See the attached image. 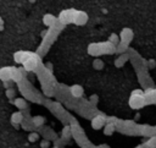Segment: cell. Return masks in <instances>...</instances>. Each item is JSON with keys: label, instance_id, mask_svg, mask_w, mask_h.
Segmentation results:
<instances>
[{"label": "cell", "instance_id": "cell-1", "mask_svg": "<svg viewBox=\"0 0 156 148\" xmlns=\"http://www.w3.org/2000/svg\"><path fill=\"white\" fill-rule=\"evenodd\" d=\"M76 12V10H64L60 16H59V21L62 25H66V23H70V22H73V15Z\"/></svg>", "mask_w": 156, "mask_h": 148}, {"label": "cell", "instance_id": "cell-2", "mask_svg": "<svg viewBox=\"0 0 156 148\" xmlns=\"http://www.w3.org/2000/svg\"><path fill=\"white\" fill-rule=\"evenodd\" d=\"M88 21V15L84 11H76L73 15V23L78 26H83Z\"/></svg>", "mask_w": 156, "mask_h": 148}, {"label": "cell", "instance_id": "cell-3", "mask_svg": "<svg viewBox=\"0 0 156 148\" xmlns=\"http://www.w3.org/2000/svg\"><path fill=\"white\" fill-rule=\"evenodd\" d=\"M144 103H147V102H145L144 94L143 95H131L129 105H131L132 108H140V106L144 105Z\"/></svg>", "mask_w": 156, "mask_h": 148}, {"label": "cell", "instance_id": "cell-4", "mask_svg": "<svg viewBox=\"0 0 156 148\" xmlns=\"http://www.w3.org/2000/svg\"><path fill=\"white\" fill-rule=\"evenodd\" d=\"M119 38H121V42L124 44H129L131 40L133 39V31L131 28H123L121 34H119Z\"/></svg>", "mask_w": 156, "mask_h": 148}, {"label": "cell", "instance_id": "cell-5", "mask_svg": "<svg viewBox=\"0 0 156 148\" xmlns=\"http://www.w3.org/2000/svg\"><path fill=\"white\" fill-rule=\"evenodd\" d=\"M100 48H101V53L102 54H111V53L116 52V45L112 44L110 40H109V42L100 43Z\"/></svg>", "mask_w": 156, "mask_h": 148}, {"label": "cell", "instance_id": "cell-6", "mask_svg": "<svg viewBox=\"0 0 156 148\" xmlns=\"http://www.w3.org/2000/svg\"><path fill=\"white\" fill-rule=\"evenodd\" d=\"M104 125H105V118L101 116V115H98V116H95V118L92 120V127L94 130L101 129Z\"/></svg>", "mask_w": 156, "mask_h": 148}, {"label": "cell", "instance_id": "cell-7", "mask_svg": "<svg viewBox=\"0 0 156 148\" xmlns=\"http://www.w3.org/2000/svg\"><path fill=\"white\" fill-rule=\"evenodd\" d=\"M88 53H89L90 55H94V57L102 54L101 53V48H100V43H92V44H89V47H88Z\"/></svg>", "mask_w": 156, "mask_h": 148}, {"label": "cell", "instance_id": "cell-8", "mask_svg": "<svg viewBox=\"0 0 156 148\" xmlns=\"http://www.w3.org/2000/svg\"><path fill=\"white\" fill-rule=\"evenodd\" d=\"M56 21H58V18H56L54 15H51V14H46L44 15V17H43V22L45 26H48V27H53L54 25L56 23Z\"/></svg>", "mask_w": 156, "mask_h": 148}, {"label": "cell", "instance_id": "cell-9", "mask_svg": "<svg viewBox=\"0 0 156 148\" xmlns=\"http://www.w3.org/2000/svg\"><path fill=\"white\" fill-rule=\"evenodd\" d=\"M23 65H24V68L27 69V70H33L35 66H37V59H35V57L32 54V55H31V57L23 63Z\"/></svg>", "mask_w": 156, "mask_h": 148}, {"label": "cell", "instance_id": "cell-10", "mask_svg": "<svg viewBox=\"0 0 156 148\" xmlns=\"http://www.w3.org/2000/svg\"><path fill=\"white\" fill-rule=\"evenodd\" d=\"M32 53H27V52H17L15 54V60L17 61V63H24L26 60H27Z\"/></svg>", "mask_w": 156, "mask_h": 148}, {"label": "cell", "instance_id": "cell-11", "mask_svg": "<svg viewBox=\"0 0 156 148\" xmlns=\"http://www.w3.org/2000/svg\"><path fill=\"white\" fill-rule=\"evenodd\" d=\"M71 94L73 95V97H76V98H79V97H82L83 95V87L82 86H79V85H73L71 87Z\"/></svg>", "mask_w": 156, "mask_h": 148}, {"label": "cell", "instance_id": "cell-12", "mask_svg": "<svg viewBox=\"0 0 156 148\" xmlns=\"http://www.w3.org/2000/svg\"><path fill=\"white\" fill-rule=\"evenodd\" d=\"M22 120H23V115H22V113H20V111H17V113H14L11 115V122H12V124H15V125H17V124H20V122H22Z\"/></svg>", "mask_w": 156, "mask_h": 148}, {"label": "cell", "instance_id": "cell-13", "mask_svg": "<svg viewBox=\"0 0 156 148\" xmlns=\"http://www.w3.org/2000/svg\"><path fill=\"white\" fill-rule=\"evenodd\" d=\"M128 60V57L126 54H122L121 57H118L116 60H115V66L116 68H121V66H123L124 65V63Z\"/></svg>", "mask_w": 156, "mask_h": 148}, {"label": "cell", "instance_id": "cell-14", "mask_svg": "<svg viewBox=\"0 0 156 148\" xmlns=\"http://www.w3.org/2000/svg\"><path fill=\"white\" fill-rule=\"evenodd\" d=\"M14 104L16 105L17 108H20V109H24L26 106H27V103H26V100L23 98H16V99H15V103Z\"/></svg>", "mask_w": 156, "mask_h": 148}, {"label": "cell", "instance_id": "cell-15", "mask_svg": "<svg viewBox=\"0 0 156 148\" xmlns=\"http://www.w3.org/2000/svg\"><path fill=\"white\" fill-rule=\"evenodd\" d=\"M113 131H115V125L113 124H107L105 126V130H104V134H105L106 136H110L113 134Z\"/></svg>", "mask_w": 156, "mask_h": 148}, {"label": "cell", "instance_id": "cell-16", "mask_svg": "<svg viewBox=\"0 0 156 148\" xmlns=\"http://www.w3.org/2000/svg\"><path fill=\"white\" fill-rule=\"evenodd\" d=\"M44 121H45V119L43 118V116H34L33 120H32V122L34 124V126H40V125H43V124H44Z\"/></svg>", "mask_w": 156, "mask_h": 148}, {"label": "cell", "instance_id": "cell-17", "mask_svg": "<svg viewBox=\"0 0 156 148\" xmlns=\"http://www.w3.org/2000/svg\"><path fill=\"white\" fill-rule=\"evenodd\" d=\"M93 68H94L95 70H101V69L104 68L102 60H100V59H95L94 61H93Z\"/></svg>", "mask_w": 156, "mask_h": 148}, {"label": "cell", "instance_id": "cell-18", "mask_svg": "<svg viewBox=\"0 0 156 148\" xmlns=\"http://www.w3.org/2000/svg\"><path fill=\"white\" fill-rule=\"evenodd\" d=\"M128 48V44H124V43H119V44H117L116 45V52L117 53H121V54H123L124 53V50H126Z\"/></svg>", "mask_w": 156, "mask_h": 148}, {"label": "cell", "instance_id": "cell-19", "mask_svg": "<svg viewBox=\"0 0 156 148\" xmlns=\"http://www.w3.org/2000/svg\"><path fill=\"white\" fill-rule=\"evenodd\" d=\"M109 40L112 43V44H115V45H117V44H119V40H121V38L118 37L117 34H115V33H112L111 35H110V38H109Z\"/></svg>", "mask_w": 156, "mask_h": 148}, {"label": "cell", "instance_id": "cell-20", "mask_svg": "<svg viewBox=\"0 0 156 148\" xmlns=\"http://www.w3.org/2000/svg\"><path fill=\"white\" fill-rule=\"evenodd\" d=\"M39 140V135L37 134V132H31V134L28 135V141L29 142H37Z\"/></svg>", "mask_w": 156, "mask_h": 148}, {"label": "cell", "instance_id": "cell-21", "mask_svg": "<svg viewBox=\"0 0 156 148\" xmlns=\"http://www.w3.org/2000/svg\"><path fill=\"white\" fill-rule=\"evenodd\" d=\"M147 147L148 148H156V137H151V138L147 142Z\"/></svg>", "mask_w": 156, "mask_h": 148}, {"label": "cell", "instance_id": "cell-22", "mask_svg": "<svg viewBox=\"0 0 156 148\" xmlns=\"http://www.w3.org/2000/svg\"><path fill=\"white\" fill-rule=\"evenodd\" d=\"M6 97L7 98H12V97H15V91L12 88H7L6 89Z\"/></svg>", "mask_w": 156, "mask_h": 148}, {"label": "cell", "instance_id": "cell-23", "mask_svg": "<svg viewBox=\"0 0 156 148\" xmlns=\"http://www.w3.org/2000/svg\"><path fill=\"white\" fill-rule=\"evenodd\" d=\"M148 66L150 69H154L155 66H156V61L154 60V59H150V60H148Z\"/></svg>", "mask_w": 156, "mask_h": 148}, {"label": "cell", "instance_id": "cell-24", "mask_svg": "<svg viewBox=\"0 0 156 148\" xmlns=\"http://www.w3.org/2000/svg\"><path fill=\"white\" fill-rule=\"evenodd\" d=\"M67 135H70V127L69 126H65L64 130H62V136L67 137Z\"/></svg>", "mask_w": 156, "mask_h": 148}, {"label": "cell", "instance_id": "cell-25", "mask_svg": "<svg viewBox=\"0 0 156 148\" xmlns=\"http://www.w3.org/2000/svg\"><path fill=\"white\" fill-rule=\"evenodd\" d=\"M49 146H50V142H49V141H46V140L41 141V143H40V147H41V148H49Z\"/></svg>", "mask_w": 156, "mask_h": 148}, {"label": "cell", "instance_id": "cell-26", "mask_svg": "<svg viewBox=\"0 0 156 148\" xmlns=\"http://www.w3.org/2000/svg\"><path fill=\"white\" fill-rule=\"evenodd\" d=\"M144 94V92L142 89H134L132 92V95H143Z\"/></svg>", "mask_w": 156, "mask_h": 148}, {"label": "cell", "instance_id": "cell-27", "mask_svg": "<svg viewBox=\"0 0 156 148\" xmlns=\"http://www.w3.org/2000/svg\"><path fill=\"white\" fill-rule=\"evenodd\" d=\"M98 100H99V98H98V95L96 94H93L92 97H90V102L93 104H96L98 103Z\"/></svg>", "mask_w": 156, "mask_h": 148}, {"label": "cell", "instance_id": "cell-28", "mask_svg": "<svg viewBox=\"0 0 156 148\" xmlns=\"http://www.w3.org/2000/svg\"><path fill=\"white\" fill-rule=\"evenodd\" d=\"M3 27H4V21H3V18L0 17V29H3Z\"/></svg>", "mask_w": 156, "mask_h": 148}, {"label": "cell", "instance_id": "cell-29", "mask_svg": "<svg viewBox=\"0 0 156 148\" xmlns=\"http://www.w3.org/2000/svg\"><path fill=\"white\" fill-rule=\"evenodd\" d=\"M54 148H56V147H54Z\"/></svg>", "mask_w": 156, "mask_h": 148}]
</instances>
